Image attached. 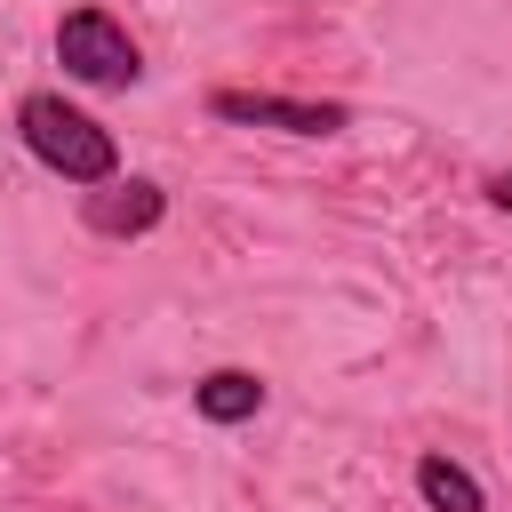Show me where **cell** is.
I'll return each instance as SVG.
<instances>
[{"label": "cell", "instance_id": "6da1fadb", "mask_svg": "<svg viewBox=\"0 0 512 512\" xmlns=\"http://www.w3.org/2000/svg\"><path fill=\"white\" fill-rule=\"evenodd\" d=\"M16 128H24L32 160H40V168H56L64 184H104V176L120 168V144H112V128H104V120H88L80 104H64L56 88L24 96V104H16Z\"/></svg>", "mask_w": 512, "mask_h": 512}, {"label": "cell", "instance_id": "7a4b0ae2", "mask_svg": "<svg viewBox=\"0 0 512 512\" xmlns=\"http://www.w3.org/2000/svg\"><path fill=\"white\" fill-rule=\"evenodd\" d=\"M56 64H64L72 80H88V88H128V80L144 72L136 40H128L104 8H72V16L56 24Z\"/></svg>", "mask_w": 512, "mask_h": 512}, {"label": "cell", "instance_id": "3957f363", "mask_svg": "<svg viewBox=\"0 0 512 512\" xmlns=\"http://www.w3.org/2000/svg\"><path fill=\"white\" fill-rule=\"evenodd\" d=\"M208 112L240 120V128H280V136H336V128H352V104H312V96H272V88H216Z\"/></svg>", "mask_w": 512, "mask_h": 512}, {"label": "cell", "instance_id": "277c9868", "mask_svg": "<svg viewBox=\"0 0 512 512\" xmlns=\"http://www.w3.org/2000/svg\"><path fill=\"white\" fill-rule=\"evenodd\" d=\"M88 232H104V240H136V232H152L160 216H168V192L152 184V176H128V184H112L104 176V192H88Z\"/></svg>", "mask_w": 512, "mask_h": 512}, {"label": "cell", "instance_id": "5b68a950", "mask_svg": "<svg viewBox=\"0 0 512 512\" xmlns=\"http://www.w3.org/2000/svg\"><path fill=\"white\" fill-rule=\"evenodd\" d=\"M192 408H200L208 424H248V416L264 408V376H248V368H208V376L192 384Z\"/></svg>", "mask_w": 512, "mask_h": 512}, {"label": "cell", "instance_id": "8992f818", "mask_svg": "<svg viewBox=\"0 0 512 512\" xmlns=\"http://www.w3.org/2000/svg\"><path fill=\"white\" fill-rule=\"evenodd\" d=\"M416 496H424L432 512H488L480 480H472L464 464H448V456H424V464H416Z\"/></svg>", "mask_w": 512, "mask_h": 512}, {"label": "cell", "instance_id": "52a82bcc", "mask_svg": "<svg viewBox=\"0 0 512 512\" xmlns=\"http://www.w3.org/2000/svg\"><path fill=\"white\" fill-rule=\"evenodd\" d=\"M488 200H496V208L512 216V176H488Z\"/></svg>", "mask_w": 512, "mask_h": 512}]
</instances>
